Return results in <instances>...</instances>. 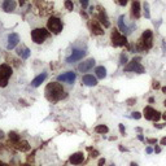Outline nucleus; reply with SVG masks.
Masks as SVG:
<instances>
[{
    "instance_id": "f257e3e1",
    "label": "nucleus",
    "mask_w": 166,
    "mask_h": 166,
    "mask_svg": "<svg viewBox=\"0 0 166 166\" xmlns=\"http://www.w3.org/2000/svg\"><path fill=\"white\" fill-rule=\"evenodd\" d=\"M46 96L47 99L51 100V101H58L63 98H65V92H64V88L63 86L60 83L55 82V83H49L46 88Z\"/></svg>"
},
{
    "instance_id": "423d86ee",
    "label": "nucleus",
    "mask_w": 166,
    "mask_h": 166,
    "mask_svg": "<svg viewBox=\"0 0 166 166\" xmlns=\"http://www.w3.org/2000/svg\"><path fill=\"white\" fill-rule=\"evenodd\" d=\"M139 58H134L131 61L130 64H127L125 66V72H134V73H138V74H143L144 73V68L140 65V63H138Z\"/></svg>"
},
{
    "instance_id": "9d476101",
    "label": "nucleus",
    "mask_w": 166,
    "mask_h": 166,
    "mask_svg": "<svg viewBox=\"0 0 166 166\" xmlns=\"http://www.w3.org/2000/svg\"><path fill=\"white\" fill-rule=\"evenodd\" d=\"M75 73L73 72H68V73H64V74H61L57 77V81L58 82H65V83H69V84H73L74 81H75Z\"/></svg>"
},
{
    "instance_id": "39448f33",
    "label": "nucleus",
    "mask_w": 166,
    "mask_h": 166,
    "mask_svg": "<svg viewBox=\"0 0 166 166\" xmlns=\"http://www.w3.org/2000/svg\"><path fill=\"white\" fill-rule=\"evenodd\" d=\"M47 28L53 34H58V33H61V30H63V22H61V20L57 18V17H51L48 20Z\"/></svg>"
},
{
    "instance_id": "b1692460",
    "label": "nucleus",
    "mask_w": 166,
    "mask_h": 166,
    "mask_svg": "<svg viewBox=\"0 0 166 166\" xmlns=\"http://www.w3.org/2000/svg\"><path fill=\"white\" fill-rule=\"evenodd\" d=\"M144 16L145 18H149L151 14H149V7H148V3H144Z\"/></svg>"
},
{
    "instance_id": "c756f323",
    "label": "nucleus",
    "mask_w": 166,
    "mask_h": 166,
    "mask_svg": "<svg viewBox=\"0 0 166 166\" xmlns=\"http://www.w3.org/2000/svg\"><path fill=\"white\" fill-rule=\"evenodd\" d=\"M166 123H154V127L156 128H163Z\"/></svg>"
},
{
    "instance_id": "f3484780",
    "label": "nucleus",
    "mask_w": 166,
    "mask_h": 166,
    "mask_svg": "<svg viewBox=\"0 0 166 166\" xmlns=\"http://www.w3.org/2000/svg\"><path fill=\"white\" fill-rule=\"evenodd\" d=\"M46 78H47V73H42V74H39L37 78H34V79H33L31 86H33V87H39L43 82H44Z\"/></svg>"
},
{
    "instance_id": "2f4dec72",
    "label": "nucleus",
    "mask_w": 166,
    "mask_h": 166,
    "mask_svg": "<svg viewBox=\"0 0 166 166\" xmlns=\"http://www.w3.org/2000/svg\"><path fill=\"white\" fill-rule=\"evenodd\" d=\"M119 131H121V134H125L126 131H125V127H123V125H119Z\"/></svg>"
},
{
    "instance_id": "dca6fc26",
    "label": "nucleus",
    "mask_w": 166,
    "mask_h": 166,
    "mask_svg": "<svg viewBox=\"0 0 166 166\" xmlns=\"http://www.w3.org/2000/svg\"><path fill=\"white\" fill-rule=\"evenodd\" d=\"M83 160H84L83 153L78 152V153H74L73 156H70V160L69 161H70V163H73V165H79L83 162Z\"/></svg>"
},
{
    "instance_id": "4be33fe9",
    "label": "nucleus",
    "mask_w": 166,
    "mask_h": 166,
    "mask_svg": "<svg viewBox=\"0 0 166 166\" xmlns=\"http://www.w3.org/2000/svg\"><path fill=\"white\" fill-rule=\"evenodd\" d=\"M92 33H93V34H96V35H101V34L104 33V31H103V29L99 26L98 21H93V23H92Z\"/></svg>"
},
{
    "instance_id": "a878e982",
    "label": "nucleus",
    "mask_w": 166,
    "mask_h": 166,
    "mask_svg": "<svg viewBox=\"0 0 166 166\" xmlns=\"http://www.w3.org/2000/svg\"><path fill=\"white\" fill-rule=\"evenodd\" d=\"M65 7L68 8L69 11H73V7H74V5H73V3H72V2H65Z\"/></svg>"
},
{
    "instance_id": "ddd939ff",
    "label": "nucleus",
    "mask_w": 166,
    "mask_h": 166,
    "mask_svg": "<svg viewBox=\"0 0 166 166\" xmlns=\"http://www.w3.org/2000/svg\"><path fill=\"white\" fill-rule=\"evenodd\" d=\"M118 26H119V30L123 33L125 35H128V34L131 33V30H133L131 28H128L127 23L125 22V16H121V17H119V20H118Z\"/></svg>"
},
{
    "instance_id": "20e7f679",
    "label": "nucleus",
    "mask_w": 166,
    "mask_h": 166,
    "mask_svg": "<svg viewBox=\"0 0 166 166\" xmlns=\"http://www.w3.org/2000/svg\"><path fill=\"white\" fill-rule=\"evenodd\" d=\"M12 75V68L8 65H0V86L5 87L8 83V79Z\"/></svg>"
},
{
    "instance_id": "c03bdc74",
    "label": "nucleus",
    "mask_w": 166,
    "mask_h": 166,
    "mask_svg": "<svg viewBox=\"0 0 166 166\" xmlns=\"http://www.w3.org/2000/svg\"><path fill=\"white\" fill-rule=\"evenodd\" d=\"M163 105H165V107H166V100H165V103H163Z\"/></svg>"
},
{
    "instance_id": "a19ab883",
    "label": "nucleus",
    "mask_w": 166,
    "mask_h": 166,
    "mask_svg": "<svg viewBox=\"0 0 166 166\" xmlns=\"http://www.w3.org/2000/svg\"><path fill=\"white\" fill-rule=\"evenodd\" d=\"M162 92H163V93H166V86H165V87H162Z\"/></svg>"
},
{
    "instance_id": "c9c22d12",
    "label": "nucleus",
    "mask_w": 166,
    "mask_h": 166,
    "mask_svg": "<svg viewBox=\"0 0 166 166\" xmlns=\"http://www.w3.org/2000/svg\"><path fill=\"white\" fill-rule=\"evenodd\" d=\"M152 152H153V149H152L151 147H148V148H147V153H152Z\"/></svg>"
},
{
    "instance_id": "f03ea898",
    "label": "nucleus",
    "mask_w": 166,
    "mask_h": 166,
    "mask_svg": "<svg viewBox=\"0 0 166 166\" xmlns=\"http://www.w3.org/2000/svg\"><path fill=\"white\" fill-rule=\"evenodd\" d=\"M152 46H153V34L151 30H145L143 33L140 40L138 42V49L148 51V49L152 48Z\"/></svg>"
},
{
    "instance_id": "aec40b11",
    "label": "nucleus",
    "mask_w": 166,
    "mask_h": 166,
    "mask_svg": "<svg viewBox=\"0 0 166 166\" xmlns=\"http://www.w3.org/2000/svg\"><path fill=\"white\" fill-rule=\"evenodd\" d=\"M17 53H18V56H21V58L26 60V58H28V57L30 56V49H29L28 47L22 46L21 48H18V49H17Z\"/></svg>"
},
{
    "instance_id": "9b49d317",
    "label": "nucleus",
    "mask_w": 166,
    "mask_h": 166,
    "mask_svg": "<svg viewBox=\"0 0 166 166\" xmlns=\"http://www.w3.org/2000/svg\"><path fill=\"white\" fill-rule=\"evenodd\" d=\"M93 66H95V60L93 58H88V60H86V61H83V63L79 64V66H78V70L82 72V73H86V72L91 70Z\"/></svg>"
},
{
    "instance_id": "2eb2a0df",
    "label": "nucleus",
    "mask_w": 166,
    "mask_h": 166,
    "mask_svg": "<svg viewBox=\"0 0 166 166\" xmlns=\"http://www.w3.org/2000/svg\"><path fill=\"white\" fill-rule=\"evenodd\" d=\"M82 82H83V84H86V86H90V87H92V86H96L98 84V79L93 77V75H90V74H87V75H84L83 78H82Z\"/></svg>"
},
{
    "instance_id": "cd10ccee",
    "label": "nucleus",
    "mask_w": 166,
    "mask_h": 166,
    "mask_svg": "<svg viewBox=\"0 0 166 166\" xmlns=\"http://www.w3.org/2000/svg\"><path fill=\"white\" fill-rule=\"evenodd\" d=\"M9 138H12L13 140H18V139H20L18 136H17V134H16V133H11V134H9Z\"/></svg>"
},
{
    "instance_id": "72a5a7b5",
    "label": "nucleus",
    "mask_w": 166,
    "mask_h": 166,
    "mask_svg": "<svg viewBox=\"0 0 166 166\" xmlns=\"http://www.w3.org/2000/svg\"><path fill=\"white\" fill-rule=\"evenodd\" d=\"M154 152H156V153H160V152H161V148H160V147H156V148H154Z\"/></svg>"
},
{
    "instance_id": "ea45409f",
    "label": "nucleus",
    "mask_w": 166,
    "mask_h": 166,
    "mask_svg": "<svg viewBox=\"0 0 166 166\" xmlns=\"http://www.w3.org/2000/svg\"><path fill=\"white\" fill-rule=\"evenodd\" d=\"M4 138V133H3V131H0V139H3Z\"/></svg>"
},
{
    "instance_id": "e433bc0d",
    "label": "nucleus",
    "mask_w": 166,
    "mask_h": 166,
    "mask_svg": "<svg viewBox=\"0 0 166 166\" xmlns=\"http://www.w3.org/2000/svg\"><path fill=\"white\" fill-rule=\"evenodd\" d=\"M104 163H105V160H100V161H99V166H101V165H104Z\"/></svg>"
},
{
    "instance_id": "7c9ffc66",
    "label": "nucleus",
    "mask_w": 166,
    "mask_h": 166,
    "mask_svg": "<svg viewBox=\"0 0 166 166\" xmlns=\"http://www.w3.org/2000/svg\"><path fill=\"white\" fill-rule=\"evenodd\" d=\"M147 143H149V144H156V143H157V139H147Z\"/></svg>"
},
{
    "instance_id": "473e14b6",
    "label": "nucleus",
    "mask_w": 166,
    "mask_h": 166,
    "mask_svg": "<svg viewBox=\"0 0 166 166\" xmlns=\"http://www.w3.org/2000/svg\"><path fill=\"white\" fill-rule=\"evenodd\" d=\"M81 4H82V7H84V8H86L87 5H88V3H87L86 0H82V2H81Z\"/></svg>"
},
{
    "instance_id": "58836bf2",
    "label": "nucleus",
    "mask_w": 166,
    "mask_h": 166,
    "mask_svg": "<svg viewBox=\"0 0 166 166\" xmlns=\"http://www.w3.org/2000/svg\"><path fill=\"white\" fill-rule=\"evenodd\" d=\"M138 138H139V140H142V142H143V140H144V138H143V135H139V136H138Z\"/></svg>"
},
{
    "instance_id": "1a4fd4ad",
    "label": "nucleus",
    "mask_w": 166,
    "mask_h": 166,
    "mask_svg": "<svg viewBox=\"0 0 166 166\" xmlns=\"http://www.w3.org/2000/svg\"><path fill=\"white\" fill-rule=\"evenodd\" d=\"M84 56H86V51H84V49H78V48H74V49H73V52H72V55L66 58V63H68V64L75 63V61L82 60Z\"/></svg>"
},
{
    "instance_id": "4c0bfd02",
    "label": "nucleus",
    "mask_w": 166,
    "mask_h": 166,
    "mask_svg": "<svg viewBox=\"0 0 166 166\" xmlns=\"http://www.w3.org/2000/svg\"><path fill=\"white\" fill-rule=\"evenodd\" d=\"M119 4H121V5H126V4H127V2H126V0H125V2L122 0V2H119Z\"/></svg>"
},
{
    "instance_id": "c85d7f7f",
    "label": "nucleus",
    "mask_w": 166,
    "mask_h": 166,
    "mask_svg": "<svg viewBox=\"0 0 166 166\" xmlns=\"http://www.w3.org/2000/svg\"><path fill=\"white\" fill-rule=\"evenodd\" d=\"M134 103H136V99H128L127 100V104H128V105H134Z\"/></svg>"
},
{
    "instance_id": "a211bd4d",
    "label": "nucleus",
    "mask_w": 166,
    "mask_h": 166,
    "mask_svg": "<svg viewBox=\"0 0 166 166\" xmlns=\"http://www.w3.org/2000/svg\"><path fill=\"white\" fill-rule=\"evenodd\" d=\"M131 13H133V16L135 17L136 20L140 17V3H139V2H134L133 3V5H131Z\"/></svg>"
},
{
    "instance_id": "412c9836",
    "label": "nucleus",
    "mask_w": 166,
    "mask_h": 166,
    "mask_svg": "<svg viewBox=\"0 0 166 166\" xmlns=\"http://www.w3.org/2000/svg\"><path fill=\"white\" fill-rule=\"evenodd\" d=\"M95 73H96V77H98L99 79H104V78L107 77V69L104 66H98L95 69Z\"/></svg>"
},
{
    "instance_id": "6e6552de",
    "label": "nucleus",
    "mask_w": 166,
    "mask_h": 166,
    "mask_svg": "<svg viewBox=\"0 0 166 166\" xmlns=\"http://www.w3.org/2000/svg\"><path fill=\"white\" fill-rule=\"evenodd\" d=\"M112 43H113V46H116V47H122V46L127 44V39L125 35H121L118 31L114 30L112 33Z\"/></svg>"
},
{
    "instance_id": "f8f14e48",
    "label": "nucleus",
    "mask_w": 166,
    "mask_h": 166,
    "mask_svg": "<svg viewBox=\"0 0 166 166\" xmlns=\"http://www.w3.org/2000/svg\"><path fill=\"white\" fill-rule=\"evenodd\" d=\"M18 42H20V38H18V35H17V34H11L9 37H8V44H7V48L8 49H13L17 44H18Z\"/></svg>"
},
{
    "instance_id": "f704fd0d",
    "label": "nucleus",
    "mask_w": 166,
    "mask_h": 166,
    "mask_svg": "<svg viewBox=\"0 0 166 166\" xmlns=\"http://www.w3.org/2000/svg\"><path fill=\"white\" fill-rule=\"evenodd\" d=\"M161 145H166V138L161 139Z\"/></svg>"
},
{
    "instance_id": "79ce46f5",
    "label": "nucleus",
    "mask_w": 166,
    "mask_h": 166,
    "mask_svg": "<svg viewBox=\"0 0 166 166\" xmlns=\"http://www.w3.org/2000/svg\"><path fill=\"white\" fill-rule=\"evenodd\" d=\"M162 118H163V119L166 121V112H165V113H163V114H162Z\"/></svg>"
},
{
    "instance_id": "4468645a",
    "label": "nucleus",
    "mask_w": 166,
    "mask_h": 166,
    "mask_svg": "<svg viewBox=\"0 0 166 166\" xmlns=\"http://www.w3.org/2000/svg\"><path fill=\"white\" fill-rule=\"evenodd\" d=\"M99 17H98V18H99V21L101 22V23H104V26H105V28H109V18H108V16H107V13H105V11H104L103 9V8H100L99 7Z\"/></svg>"
},
{
    "instance_id": "bb28decb",
    "label": "nucleus",
    "mask_w": 166,
    "mask_h": 166,
    "mask_svg": "<svg viewBox=\"0 0 166 166\" xmlns=\"http://www.w3.org/2000/svg\"><path fill=\"white\" fill-rule=\"evenodd\" d=\"M133 118H135V119H140L142 118V114L139 112H134L133 113Z\"/></svg>"
},
{
    "instance_id": "0eeeda50",
    "label": "nucleus",
    "mask_w": 166,
    "mask_h": 166,
    "mask_svg": "<svg viewBox=\"0 0 166 166\" xmlns=\"http://www.w3.org/2000/svg\"><path fill=\"white\" fill-rule=\"evenodd\" d=\"M144 117H145V119H149V121L157 122L162 116H161V113L157 112L156 109H153V108H151V107H145V108H144Z\"/></svg>"
},
{
    "instance_id": "37998d69",
    "label": "nucleus",
    "mask_w": 166,
    "mask_h": 166,
    "mask_svg": "<svg viewBox=\"0 0 166 166\" xmlns=\"http://www.w3.org/2000/svg\"><path fill=\"white\" fill-rule=\"evenodd\" d=\"M130 166H138V163H135V162H133V163H131Z\"/></svg>"
},
{
    "instance_id": "5701e85b",
    "label": "nucleus",
    "mask_w": 166,
    "mask_h": 166,
    "mask_svg": "<svg viewBox=\"0 0 166 166\" xmlns=\"http://www.w3.org/2000/svg\"><path fill=\"white\" fill-rule=\"evenodd\" d=\"M95 131H96L98 134H107L108 131H109V128H108L105 125H99V126L95 127Z\"/></svg>"
},
{
    "instance_id": "6ab92c4d",
    "label": "nucleus",
    "mask_w": 166,
    "mask_h": 166,
    "mask_svg": "<svg viewBox=\"0 0 166 166\" xmlns=\"http://www.w3.org/2000/svg\"><path fill=\"white\" fill-rule=\"evenodd\" d=\"M2 7L5 12H12L16 8V2H13V0H5V2L2 4Z\"/></svg>"
},
{
    "instance_id": "7ed1b4c3",
    "label": "nucleus",
    "mask_w": 166,
    "mask_h": 166,
    "mask_svg": "<svg viewBox=\"0 0 166 166\" xmlns=\"http://www.w3.org/2000/svg\"><path fill=\"white\" fill-rule=\"evenodd\" d=\"M49 37V31H47L46 29H34L31 31V39L34 40V43L37 44H42L47 38Z\"/></svg>"
},
{
    "instance_id": "393cba45",
    "label": "nucleus",
    "mask_w": 166,
    "mask_h": 166,
    "mask_svg": "<svg viewBox=\"0 0 166 166\" xmlns=\"http://www.w3.org/2000/svg\"><path fill=\"white\" fill-rule=\"evenodd\" d=\"M126 63H127V56H126L125 53H122L121 57H119V64H121V65H125Z\"/></svg>"
}]
</instances>
